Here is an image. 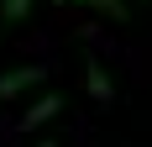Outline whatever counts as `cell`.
Segmentation results:
<instances>
[{
    "label": "cell",
    "mask_w": 152,
    "mask_h": 147,
    "mask_svg": "<svg viewBox=\"0 0 152 147\" xmlns=\"http://www.w3.org/2000/svg\"><path fill=\"white\" fill-rule=\"evenodd\" d=\"M37 147H58V142H53V137H42V142H37Z\"/></svg>",
    "instance_id": "cell-6"
},
{
    "label": "cell",
    "mask_w": 152,
    "mask_h": 147,
    "mask_svg": "<svg viewBox=\"0 0 152 147\" xmlns=\"http://www.w3.org/2000/svg\"><path fill=\"white\" fill-rule=\"evenodd\" d=\"M58 110H63V95H42V100H31V110L21 116V132H37V126H47Z\"/></svg>",
    "instance_id": "cell-3"
},
{
    "label": "cell",
    "mask_w": 152,
    "mask_h": 147,
    "mask_svg": "<svg viewBox=\"0 0 152 147\" xmlns=\"http://www.w3.org/2000/svg\"><path fill=\"white\" fill-rule=\"evenodd\" d=\"M47 79L42 63H26V68H5L0 74V100H16V95H26V89H37Z\"/></svg>",
    "instance_id": "cell-1"
},
{
    "label": "cell",
    "mask_w": 152,
    "mask_h": 147,
    "mask_svg": "<svg viewBox=\"0 0 152 147\" xmlns=\"http://www.w3.org/2000/svg\"><path fill=\"white\" fill-rule=\"evenodd\" d=\"M31 5H37V0H0V16H5V21H26Z\"/></svg>",
    "instance_id": "cell-4"
},
{
    "label": "cell",
    "mask_w": 152,
    "mask_h": 147,
    "mask_svg": "<svg viewBox=\"0 0 152 147\" xmlns=\"http://www.w3.org/2000/svg\"><path fill=\"white\" fill-rule=\"evenodd\" d=\"M84 84H89V100H100V105H105V100H115V84H110V74H105V63L94 58V53L84 58Z\"/></svg>",
    "instance_id": "cell-2"
},
{
    "label": "cell",
    "mask_w": 152,
    "mask_h": 147,
    "mask_svg": "<svg viewBox=\"0 0 152 147\" xmlns=\"http://www.w3.org/2000/svg\"><path fill=\"white\" fill-rule=\"evenodd\" d=\"M58 5H63V0H58ZM84 5H94L100 16H115V21H126V16H131V11L121 5V0H84Z\"/></svg>",
    "instance_id": "cell-5"
}]
</instances>
